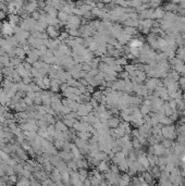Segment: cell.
Listing matches in <instances>:
<instances>
[{"mask_svg":"<svg viewBox=\"0 0 185 186\" xmlns=\"http://www.w3.org/2000/svg\"><path fill=\"white\" fill-rule=\"evenodd\" d=\"M2 32L5 34H12V27H11L9 24H5L3 25V27H2Z\"/></svg>","mask_w":185,"mask_h":186,"instance_id":"6da1fadb","label":"cell"}]
</instances>
